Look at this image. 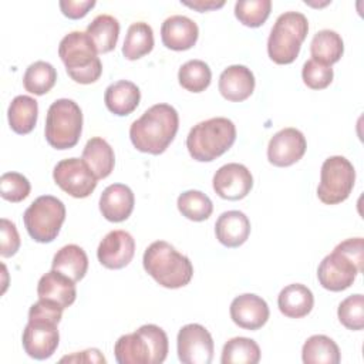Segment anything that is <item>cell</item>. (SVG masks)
<instances>
[{"label":"cell","instance_id":"37","mask_svg":"<svg viewBox=\"0 0 364 364\" xmlns=\"http://www.w3.org/2000/svg\"><path fill=\"white\" fill-rule=\"evenodd\" d=\"M340 323L348 330H363L364 327V297L351 294L344 299L337 310Z\"/></svg>","mask_w":364,"mask_h":364},{"label":"cell","instance_id":"35","mask_svg":"<svg viewBox=\"0 0 364 364\" xmlns=\"http://www.w3.org/2000/svg\"><path fill=\"white\" fill-rule=\"evenodd\" d=\"M178 80L182 88L191 92L205 91L212 80L209 65L202 60H189L179 68Z\"/></svg>","mask_w":364,"mask_h":364},{"label":"cell","instance_id":"40","mask_svg":"<svg viewBox=\"0 0 364 364\" xmlns=\"http://www.w3.org/2000/svg\"><path fill=\"white\" fill-rule=\"evenodd\" d=\"M63 307L58 304L38 299L37 303H34L28 310V320H46L58 324L63 316Z\"/></svg>","mask_w":364,"mask_h":364},{"label":"cell","instance_id":"27","mask_svg":"<svg viewBox=\"0 0 364 364\" xmlns=\"http://www.w3.org/2000/svg\"><path fill=\"white\" fill-rule=\"evenodd\" d=\"M97 53H108L115 48L119 36V23L109 14L97 16L85 30Z\"/></svg>","mask_w":364,"mask_h":364},{"label":"cell","instance_id":"29","mask_svg":"<svg viewBox=\"0 0 364 364\" xmlns=\"http://www.w3.org/2000/svg\"><path fill=\"white\" fill-rule=\"evenodd\" d=\"M301 358L304 364H338L341 357L334 340L324 334H316L303 344Z\"/></svg>","mask_w":364,"mask_h":364},{"label":"cell","instance_id":"42","mask_svg":"<svg viewBox=\"0 0 364 364\" xmlns=\"http://www.w3.org/2000/svg\"><path fill=\"white\" fill-rule=\"evenodd\" d=\"M95 6V0H61L60 9L63 14L68 18L77 20L82 18L92 7Z\"/></svg>","mask_w":364,"mask_h":364},{"label":"cell","instance_id":"10","mask_svg":"<svg viewBox=\"0 0 364 364\" xmlns=\"http://www.w3.org/2000/svg\"><path fill=\"white\" fill-rule=\"evenodd\" d=\"M355 171L353 164L340 155L327 158L320 171L317 196L326 205H336L346 200L354 186Z\"/></svg>","mask_w":364,"mask_h":364},{"label":"cell","instance_id":"26","mask_svg":"<svg viewBox=\"0 0 364 364\" xmlns=\"http://www.w3.org/2000/svg\"><path fill=\"white\" fill-rule=\"evenodd\" d=\"M51 266L73 282H80L87 273L88 257L78 245H65L54 255Z\"/></svg>","mask_w":364,"mask_h":364},{"label":"cell","instance_id":"16","mask_svg":"<svg viewBox=\"0 0 364 364\" xmlns=\"http://www.w3.org/2000/svg\"><path fill=\"white\" fill-rule=\"evenodd\" d=\"M135 240L125 230H111L104 236L97 249L98 262L107 269H122L134 257Z\"/></svg>","mask_w":364,"mask_h":364},{"label":"cell","instance_id":"33","mask_svg":"<svg viewBox=\"0 0 364 364\" xmlns=\"http://www.w3.org/2000/svg\"><path fill=\"white\" fill-rule=\"evenodd\" d=\"M57 81L55 68L46 61H36L30 64L24 73L23 84L26 91L34 95H43L48 92Z\"/></svg>","mask_w":364,"mask_h":364},{"label":"cell","instance_id":"23","mask_svg":"<svg viewBox=\"0 0 364 364\" xmlns=\"http://www.w3.org/2000/svg\"><path fill=\"white\" fill-rule=\"evenodd\" d=\"M139 88L127 80H119L108 85L104 94V102L107 108L118 117H125L135 111L139 105Z\"/></svg>","mask_w":364,"mask_h":364},{"label":"cell","instance_id":"5","mask_svg":"<svg viewBox=\"0 0 364 364\" xmlns=\"http://www.w3.org/2000/svg\"><path fill=\"white\" fill-rule=\"evenodd\" d=\"M236 139L235 124L216 117L196 124L186 136V148L191 156L199 162H210L223 155Z\"/></svg>","mask_w":364,"mask_h":364},{"label":"cell","instance_id":"3","mask_svg":"<svg viewBox=\"0 0 364 364\" xmlns=\"http://www.w3.org/2000/svg\"><path fill=\"white\" fill-rule=\"evenodd\" d=\"M118 364H161L168 355V336L155 324H144L121 336L114 346Z\"/></svg>","mask_w":364,"mask_h":364},{"label":"cell","instance_id":"25","mask_svg":"<svg viewBox=\"0 0 364 364\" xmlns=\"http://www.w3.org/2000/svg\"><path fill=\"white\" fill-rule=\"evenodd\" d=\"M81 159L87 164V166L92 171L97 179L107 178L115 164V156L111 145L100 136H94L87 141Z\"/></svg>","mask_w":364,"mask_h":364},{"label":"cell","instance_id":"21","mask_svg":"<svg viewBox=\"0 0 364 364\" xmlns=\"http://www.w3.org/2000/svg\"><path fill=\"white\" fill-rule=\"evenodd\" d=\"M37 296L38 299L53 301L60 307L67 309L75 301L77 297L75 282H73L63 273L51 269L38 280Z\"/></svg>","mask_w":364,"mask_h":364},{"label":"cell","instance_id":"30","mask_svg":"<svg viewBox=\"0 0 364 364\" xmlns=\"http://www.w3.org/2000/svg\"><path fill=\"white\" fill-rule=\"evenodd\" d=\"M343 51V38L334 30L317 31L310 44V53L313 60L330 67L341 58Z\"/></svg>","mask_w":364,"mask_h":364},{"label":"cell","instance_id":"39","mask_svg":"<svg viewBox=\"0 0 364 364\" xmlns=\"http://www.w3.org/2000/svg\"><path fill=\"white\" fill-rule=\"evenodd\" d=\"M333 68L321 64L313 58L307 60L301 70V78L304 84L311 90H323L333 81Z\"/></svg>","mask_w":364,"mask_h":364},{"label":"cell","instance_id":"17","mask_svg":"<svg viewBox=\"0 0 364 364\" xmlns=\"http://www.w3.org/2000/svg\"><path fill=\"white\" fill-rule=\"evenodd\" d=\"M269 306L257 294L245 293L230 303V317L233 323L245 330H257L269 320Z\"/></svg>","mask_w":364,"mask_h":364},{"label":"cell","instance_id":"13","mask_svg":"<svg viewBox=\"0 0 364 364\" xmlns=\"http://www.w3.org/2000/svg\"><path fill=\"white\" fill-rule=\"evenodd\" d=\"M60 341L57 324L46 320H28L23 330V348L31 358L46 360L50 358Z\"/></svg>","mask_w":364,"mask_h":364},{"label":"cell","instance_id":"36","mask_svg":"<svg viewBox=\"0 0 364 364\" xmlns=\"http://www.w3.org/2000/svg\"><path fill=\"white\" fill-rule=\"evenodd\" d=\"M272 10L270 0H240L235 4L236 18L247 27H260Z\"/></svg>","mask_w":364,"mask_h":364},{"label":"cell","instance_id":"19","mask_svg":"<svg viewBox=\"0 0 364 364\" xmlns=\"http://www.w3.org/2000/svg\"><path fill=\"white\" fill-rule=\"evenodd\" d=\"M134 192L124 183L107 186L100 198V210L102 216L114 223L124 222L134 210Z\"/></svg>","mask_w":364,"mask_h":364},{"label":"cell","instance_id":"38","mask_svg":"<svg viewBox=\"0 0 364 364\" xmlns=\"http://www.w3.org/2000/svg\"><path fill=\"white\" fill-rule=\"evenodd\" d=\"M28 179L18 172H6L0 178V195L3 199L17 203L30 195Z\"/></svg>","mask_w":364,"mask_h":364},{"label":"cell","instance_id":"11","mask_svg":"<svg viewBox=\"0 0 364 364\" xmlns=\"http://www.w3.org/2000/svg\"><path fill=\"white\" fill-rule=\"evenodd\" d=\"M54 182L73 198H87L97 186V176L80 158L60 161L53 171Z\"/></svg>","mask_w":364,"mask_h":364},{"label":"cell","instance_id":"32","mask_svg":"<svg viewBox=\"0 0 364 364\" xmlns=\"http://www.w3.org/2000/svg\"><path fill=\"white\" fill-rule=\"evenodd\" d=\"M260 361L257 343L247 337H233L226 341L222 350V364H256Z\"/></svg>","mask_w":364,"mask_h":364},{"label":"cell","instance_id":"1","mask_svg":"<svg viewBox=\"0 0 364 364\" xmlns=\"http://www.w3.org/2000/svg\"><path fill=\"white\" fill-rule=\"evenodd\" d=\"M178 127L176 109L169 104H155L131 124L129 138L138 151L159 155L173 141Z\"/></svg>","mask_w":364,"mask_h":364},{"label":"cell","instance_id":"2","mask_svg":"<svg viewBox=\"0 0 364 364\" xmlns=\"http://www.w3.org/2000/svg\"><path fill=\"white\" fill-rule=\"evenodd\" d=\"M364 263V240L363 237H351L338 243L334 250L327 255L318 264V283L330 291H341L348 289L358 273L363 272Z\"/></svg>","mask_w":364,"mask_h":364},{"label":"cell","instance_id":"12","mask_svg":"<svg viewBox=\"0 0 364 364\" xmlns=\"http://www.w3.org/2000/svg\"><path fill=\"white\" fill-rule=\"evenodd\" d=\"M178 358L183 364H209L213 358V340L200 324L183 326L176 337Z\"/></svg>","mask_w":364,"mask_h":364},{"label":"cell","instance_id":"22","mask_svg":"<svg viewBox=\"0 0 364 364\" xmlns=\"http://www.w3.org/2000/svg\"><path fill=\"white\" fill-rule=\"evenodd\" d=\"M215 233L223 246L239 247L250 235V222L243 212L228 210L218 218L215 223Z\"/></svg>","mask_w":364,"mask_h":364},{"label":"cell","instance_id":"41","mask_svg":"<svg viewBox=\"0 0 364 364\" xmlns=\"http://www.w3.org/2000/svg\"><path fill=\"white\" fill-rule=\"evenodd\" d=\"M20 247V236L17 232L16 225L3 218L1 219V245H0V255L3 257H10L17 253Z\"/></svg>","mask_w":364,"mask_h":364},{"label":"cell","instance_id":"18","mask_svg":"<svg viewBox=\"0 0 364 364\" xmlns=\"http://www.w3.org/2000/svg\"><path fill=\"white\" fill-rule=\"evenodd\" d=\"M199 36V28L196 23L181 14L168 17L161 27V38L166 48L175 51L189 50L195 46Z\"/></svg>","mask_w":364,"mask_h":364},{"label":"cell","instance_id":"34","mask_svg":"<svg viewBox=\"0 0 364 364\" xmlns=\"http://www.w3.org/2000/svg\"><path fill=\"white\" fill-rule=\"evenodd\" d=\"M179 212L189 220L202 222L206 220L213 210V203L209 196L200 191H185L178 198Z\"/></svg>","mask_w":364,"mask_h":364},{"label":"cell","instance_id":"15","mask_svg":"<svg viewBox=\"0 0 364 364\" xmlns=\"http://www.w3.org/2000/svg\"><path fill=\"white\" fill-rule=\"evenodd\" d=\"M253 186V176L250 171L242 164H226L220 166L213 175V189L228 200H239L247 196Z\"/></svg>","mask_w":364,"mask_h":364},{"label":"cell","instance_id":"43","mask_svg":"<svg viewBox=\"0 0 364 364\" xmlns=\"http://www.w3.org/2000/svg\"><path fill=\"white\" fill-rule=\"evenodd\" d=\"M61 363L70 361V363H105L107 360L97 348H88L81 353H75L73 355H65L60 360Z\"/></svg>","mask_w":364,"mask_h":364},{"label":"cell","instance_id":"24","mask_svg":"<svg viewBox=\"0 0 364 364\" xmlns=\"http://www.w3.org/2000/svg\"><path fill=\"white\" fill-rule=\"evenodd\" d=\"M314 304L311 290L300 283L286 286L277 297V306L282 314L290 318H301L307 316Z\"/></svg>","mask_w":364,"mask_h":364},{"label":"cell","instance_id":"9","mask_svg":"<svg viewBox=\"0 0 364 364\" xmlns=\"http://www.w3.org/2000/svg\"><path fill=\"white\" fill-rule=\"evenodd\" d=\"M64 219V203L51 195H43L34 199L23 215L28 235L38 243L53 242L58 236Z\"/></svg>","mask_w":364,"mask_h":364},{"label":"cell","instance_id":"14","mask_svg":"<svg viewBox=\"0 0 364 364\" xmlns=\"http://www.w3.org/2000/svg\"><path fill=\"white\" fill-rule=\"evenodd\" d=\"M306 148V138L299 129L283 128L269 141L267 159L274 166H290L301 159Z\"/></svg>","mask_w":364,"mask_h":364},{"label":"cell","instance_id":"20","mask_svg":"<svg viewBox=\"0 0 364 364\" xmlns=\"http://www.w3.org/2000/svg\"><path fill=\"white\" fill-rule=\"evenodd\" d=\"M255 90V75L246 65H229L219 77V91L232 102L245 101Z\"/></svg>","mask_w":364,"mask_h":364},{"label":"cell","instance_id":"7","mask_svg":"<svg viewBox=\"0 0 364 364\" xmlns=\"http://www.w3.org/2000/svg\"><path fill=\"white\" fill-rule=\"evenodd\" d=\"M309 31L307 17L299 11L280 14L267 38V54L276 64L293 63Z\"/></svg>","mask_w":364,"mask_h":364},{"label":"cell","instance_id":"8","mask_svg":"<svg viewBox=\"0 0 364 364\" xmlns=\"http://www.w3.org/2000/svg\"><path fill=\"white\" fill-rule=\"evenodd\" d=\"M82 131V112L78 104L68 98L55 100L46 117V139L55 149L77 145Z\"/></svg>","mask_w":364,"mask_h":364},{"label":"cell","instance_id":"28","mask_svg":"<svg viewBox=\"0 0 364 364\" xmlns=\"http://www.w3.org/2000/svg\"><path fill=\"white\" fill-rule=\"evenodd\" d=\"M37 114L38 105L34 98L28 95L14 97L7 111L10 128L20 135L31 132L37 122Z\"/></svg>","mask_w":364,"mask_h":364},{"label":"cell","instance_id":"31","mask_svg":"<svg viewBox=\"0 0 364 364\" xmlns=\"http://www.w3.org/2000/svg\"><path fill=\"white\" fill-rule=\"evenodd\" d=\"M154 48V31L152 27L148 23L136 21L132 23L128 27L124 46H122V54L127 60H138L148 53H151Z\"/></svg>","mask_w":364,"mask_h":364},{"label":"cell","instance_id":"6","mask_svg":"<svg viewBox=\"0 0 364 364\" xmlns=\"http://www.w3.org/2000/svg\"><path fill=\"white\" fill-rule=\"evenodd\" d=\"M58 55L70 78L78 84L95 82L102 74L101 60L87 33L71 31L63 37Z\"/></svg>","mask_w":364,"mask_h":364},{"label":"cell","instance_id":"44","mask_svg":"<svg viewBox=\"0 0 364 364\" xmlns=\"http://www.w3.org/2000/svg\"><path fill=\"white\" fill-rule=\"evenodd\" d=\"M185 6L191 7V9H195L198 11H209V10H213V9H219L225 4L223 0L220 1H213V0H195V1H182Z\"/></svg>","mask_w":364,"mask_h":364},{"label":"cell","instance_id":"4","mask_svg":"<svg viewBox=\"0 0 364 364\" xmlns=\"http://www.w3.org/2000/svg\"><path fill=\"white\" fill-rule=\"evenodd\" d=\"M142 263L145 272L166 289L186 286L193 274L191 260L164 240H156L146 247Z\"/></svg>","mask_w":364,"mask_h":364}]
</instances>
